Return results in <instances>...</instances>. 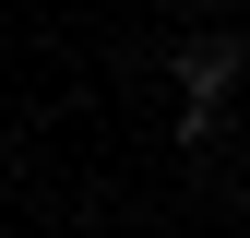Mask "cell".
I'll return each instance as SVG.
<instances>
[{
	"mask_svg": "<svg viewBox=\"0 0 250 238\" xmlns=\"http://www.w3.org/2000/svg\"><path fill=\"white\" fill-rule=\"evenodd\" d=\"M167 83H179V107L227 119V96L250 83V48H238V36H179V60H167Z\"/></svg>",
	"mask_w": 250,
	"mask_h": 238,
	"instance_id": "1",
	"label": "cell"
}]
</instances>
